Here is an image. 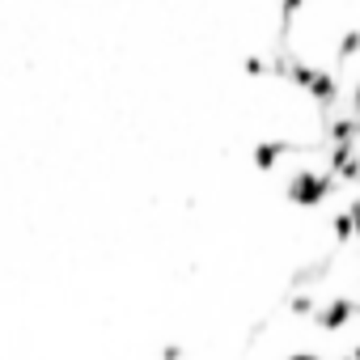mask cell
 I'll return each instance as SVG.
<instances>
[{"instance_id":"6","label":"cell","mask_w":360,"mask_h":360,"mask_svg":"<svg viewBox=\"0 0 360 360\" xmlns=\"http://www.w3.org/2000/svg\"><path fill=\"white\" fill-rule=\"evenodd\" d=\"M242 77H246V81H267V77H271V60H267L263 51H246V56H242Z\"/></svg>"},{"instance_id":"9","label":"cell","mask_w":360,"mask_h":360,"mask_svg":"<svg viewBox=\"0 0 360 360\" xmlns=\"http://www.w3.org/2000/svg\"><path fill=\"white\" fill-rule=\"evenodd\" d=\"M284 360H326L322 352H314V347H297V352H288Z\"/></svg>"},{"instance_id":"2","label":"cell","mask_w":360,"mask_h":360,"mask_svg":"<svg viewBox=\"0 0 360 360\" xmlns=\"http://www.w3.org/2000/svg\"><path fill=\"white\" fill-rule=\"evenodd\" d=\"M246 157H250V169L255 174L271 178V174H280V161L292 157V136H259Z\"/></svg>"},{"instance_id":"1","label":"cell","mask_w":360,"mask_h":360,"mask_svg":"<svg viewBox=\"0 0 360 360\" xmlns=\"http://www.w3.org/2000/svg\"><path fill=\"white\" fill-rule=\"evenodd\" d=\"M339 191H343V187H339V178H335L326 165H314V161L292 165V169L284 174V183H280V200L292 204V208H301V212H318V208H326Z\"/></svg>"},{"instance_id":"7","label":"cell","mask_w":360,"mask_h":360,"mask_svg":"<svg viewBox=\"0 0 360 360\" xmlns=\"http://www.w3.org/2000/svg\"><path fill=\"white\" fill-rule=\"evenodd\" d=\"M343 110H347V115H360V77L343 89Z\"/></svg>"},{"instance_id":"11","label":"cell","mask_w":360,"mask_h":360,"mask_svg":"<svg viewBox=\"0 0 360 360\" xmlns=\"http://www.w3.org/2000/svg\"><path fill=\"white\" fill-rule=\"evenodd\" d=\"M356 263H360V255H356Z\"/></svg>"},{"instance_id":"8","label":"cell","mask_w":360,"mask_h":360,"mask_svg":"<svg viewBox=\"0 0 360 360\" xmlns=\"http://www.w3.org/2000/svg\"><path fill=\"white\" fill-rule=\"evenodd\" d=\"M347 212H352V225H356V242H360V191H352L347 195V204H343Z\"/></svg>"},{"instance_id":"5","label":"cell","mask_w":360,"mask_h":360,"mask_svg":"<svg viewBox=\"0 0 360 360\" xmlns=\"http://www.w3.org/2000/svg\"><path fill=\"white\" fill-rule=\"evenodd\" d=\"M330 238H335L339 250L356 246V225H352V212H347V208H339V212L330 217Z\"/></svg>"},{"instance_id":"4","label":"cell","mask_w":360,"mask_h":360,"mask_svg":"<svg viewBox=\"0 0 360 360\" xmlns=\"http://www.w3.org/2000/svg\"><path fill=\"white\" fill-rule=\"evenodd\" d=\"M356 56H360V26H347V30L335 34V60H330V68H347Z\"/></svg>"},{"instance_id":"3","label":"cell","mask_w":360,"mask_h":360,"mask_svg":"<svg viewBox=\"0 0 360 360\" xmlns=\"http://www.w3.org/2000/svg\"><path fill=\"white\" fill-rule=\"evenodd\" d=\"M356 318H360V305H356L352 297H330V301H322V305H318L314 326H318L322 335H343Z\"/></svg>"},{"instance_id":"10","label":"cell","mask_w":360,"mask_h":360,"mask_svg":"<svg viewBox=\"0 0 360 360\" xmlns=\"http://www.w3.org/2000/svg\"><path fill=\"white\" fill-rule=\"evenodd\" d=\"M339 360H352V356H339Z\"/></svg>"}]
</instances>
